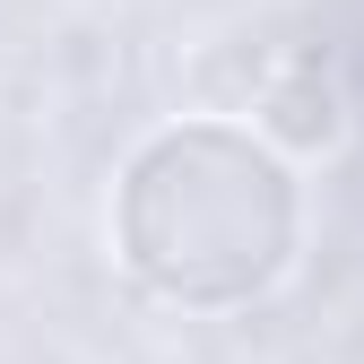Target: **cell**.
<instances>
[{
    "label": "cell",
    "instance_id": "1",
    "mask_svg": "<svg viewBox=\"0 0 364 364\" xmlns=\"http://www.w3.org/2000/svg\"><path fill=\"white\" fill-rule=\"evenodd\" d=\"M304 200L287 156L235 122H165L113 182V252L182 312H235L295 260Z\"/></svg>",
    "mask_w": 364,
    "mask_h": 364
}]
</instances>
